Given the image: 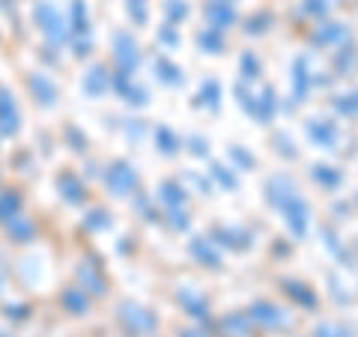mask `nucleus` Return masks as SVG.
I'll return each mask as SVG.
<instances>
[{
  "label": "nucleus",
  "mask_w": 358,
  "mask_h": 337,
  "mask_svg": "<svg viewBox=\"0 0 358 337\" xmlns=\"http://www.w3.org/2000/svg\"><path fill=\"white\" fill-rule=\"evenodd\" d=\"M33 21H36V27L42 30V36L48 39L51 48H60V45L72 42V27H69V18L54 3L48 0H39L36 9H33Z\"/></svg>",
  "instance_id": "1"
},
{
  "label": "nucleus",
  "mask_w": 358,
  "mask_h": 337,
  "mask_svg": "<svg viewBox=\"0 0 358 337\" xmlns=\"http://www.w3.org/2000/svg\"><path fill=\"white\" fill-rule=\"evenodd\" d=\"M117 320L122 325V331L129 337H152L159 331V320H155V313L147 310L138 301H122L117 308Z\"/></svg>",
  "instance_id": "2"
},
{
  "label": "nucleus",
  "mask_w": 358,
  "mask_h": 337,
  "mask_svg": "<svg viewBox=\"0 0 358 337\" xmlns=\"http://www.w3.org/2000/svg\"><path fill=\"white\" fill-rule=\"evenodd\" d=\"M105 185L114 197H134L138 194V173L129 162H110L105 167Z\"/></svg>",
  "instance_id": "3"
},
{
  "label": "nucleus",
  "mask_w": 358,
  "mask_h": 337,
  "mask_svg": "<svg viewBox=\"0 0 358 337\" xmlns=\"http://www.w3.org/2000/svg\"><path fill=\"white\" fill-rule=\"evenodd\" d=\"M138 63H141V48H138V42H134V36L129 30L114 33V66H117V72L134 75Z\"/></svg>",
  "instance_id": "4"
},
{
  "label": "nucleus",
  "mask_w": 358,
  "mask_h": 337,
  "mask_svg": "<svg viewBox=\"0 0 358 337\" xmlns=\"http://www.w3.org/2000/svg\"><path fill=\"white\" fill-rule=\"evenodd\" d=\"M78 284H81L93 299L108 293L105 272H102V266H99L96 260H81V266H78Z\"/></svg>",
  "instance_id": "5"
},
{
  "label": "nucleus",
  "mask_w": 358,
  "mask_h": 337,
  "mask_svg": "<svg viewBox=\"0 0 358 337\" xmlns=\"http://www.w3.org/2000/svg\"><path fill=\"white\" fill-rule=\"evenodd\" d=\"M90 305H93V296H90L81 284H69L60 293V308L69 313V317H87Z\"/></svg>",
  "instance_id": "6"
},
{
  "label": "nucleus",
  "mask_w": 358,
  "mask_h": 337,
  "mask_svg": "<svg viewBox=\"0 0 358 337\" xmlns=\"http://www.w3.org/2000/svg\"><path fill=\"white\" fill-rule=\"evenodd\" d=\"M57 191H60V197L66 200V203H72V206H81L87 200V185L75 171H63L57 176Z\"/></svg>",
  "instance_id": "7"
},
{
  "label": "nucleus",
  "mask_w": 358,
  "mask_h": 337,
  "mask_svg": "<svg viewBox=\"0 0 358 337\" xmlns=\"http://www.w3.org/2000/svg\"><path fill=\"white\" fill-rule=\"evenodd\" d=\"M110 81H114V72H108V66L102 63H96V66H90V72L84 75V93L90 99H99V96H105L108 89H110Z\"/></svg>",
  "instance_id": "8"
},
{
  "label": "nucleus",
  "mask_w": 358,
  "mask_h": 337,
  "mask_svg": "<svg viewBox=\"0 0 358 337\" xmlns=\"http://www.w3.org/2000/svg\"><path fill=\"white\" fill-rule=\"evenodd\" d=\"M3 233H6V239H9V242L27 245V242L36 239V224H33V218H27L24 212H21V215H15L9 224H3Z\"/></svg>",
  "instance_id": "9"
},
{
  "label": "nucleus",
  "mask_w": 358,
  "mask_h": 337,
  "mask_svg": "<svg viewBox=\"0 0 358 337\" xmlns=\"http://www.w3.org/2000/svg\"><path fill=\"white\" fill-rule=\"evenodd\" d=\"M27 87H30V93L39 99V105L51 108L54 102H57V84H54L48 75H42V72H33V75L27 78Z\"/></svg>",
  "instance_id": "10"
},
{
  "label": "nucleus",
  "mask_w": 358,
  "mask_h": 337,
  "mask_svg": "<svg viewBox=\"0 0 358 337\" xmlns=\"http://www.w3.org/2000/svg\"><path fill=\"white\" fill-rule=\"evenodd\" d=\"M18 131V108L15 99L6 87H0V134H15Z\"/></svg>",
  "instance_id": "11"
},
{
  "label": "nucleus",
  "mask_w": 358,
  "mask_h": 337,
  "mask_svg": "<svg viewBox=\"0 0 358 337\" xmlns=\"http://www.w3.org/2000/svg\"><path fill=\"white\" fill-rule=\"evenodd\" d=\"M21 206H24V197H21L18 188H3L0 191V227L9 224L15 215H21Z\"/></svg>",
  "instance_id": "12"
},
{
  "label": "nucleus",
  "mask_w": 358,
  "mask_h": 337,
  "mask_svg": "<svg viewBox=\"0 0 358 337\" xmlns=\"http://www.w3.org/2000/svg\"><path fill=\"white\" fill-rule=\"evenodd\" d=\"M176 301L185 308L188 317H194V320H206V317H209L206 299H203V296H197V293H192V289H179V293H176Z\"/></svg>",
  "instance_id": "13"
},
{
  "label": "nucleus",
  "mask_w": 358,
  "mask_h": 337,
  "mask_svg": "<svg viewBox=\"0 0 358 337\" xmlns=\"http://www.w3.org/2000/svg\"><path fill=\"white\" fill-rule=\"evenodd\" d=\"M69 27H72V39H84V36H90V15H87L84 0H72V9H69Z\"/></svg>",
  "instance_id": "14"
},
{
  "label": "nucleus",
  "mask_w": 358,
  "mask_h": 337,
  "mask_svg": "<svg viewBox=\"0 0 358 337\" xmlns=\"http://www.w3.org/2000/svg\"><path fill=\"white\" fill-rule=\"evenodd\" d=\"M206 18H209L212 30H224L233 21V9L224 3V0H212V3L206 6Z\"/></svg>",
  "instance_id": "15"
},
{
  "label": "nucleus",
  "mask_w": 358,
  "mask_h": 337,
  "mask_svg": "<svg viewBox=\"0 0 358 337\" xmlns=\"http://www.w3.org/2000/svg\"><path fill=\"white\" fill-rule=\"evenodd\" d=\"M159 200L167 206V209H179L185 203V191L179 182H173V179H164L162 188H159Z\"/></svg>",
  "instance_id": "16"
},
{
  "label": "nucleus",
  "mask_w": 358,
  "mask_h": 337,
  "mask_svg": "<svg viewBox=\"0 0 358 337\" xmlns=\"http://www.w3.org/2000/svg\"><path fill=\"white\" fill-rule=\"evenodd\" d=\"M152 69H155V75H159V81H164V84H179V81H182V72H179V66H173L167 57H155L152 60Z\"/></svg>",
  "instance_id": "17"
},
{
  "label": "nucleus",
  "mask_w": 358,
  "mask_h": 337,
  "mask_svg": "<svg viewBox=\"0 0 358 337\" xmlns=\"http://www.w3.org/2000/svg\"><path fill=\"white\" fill-rule=\"evenodd\" d=\"M155 147H159L164 155H173L179 150V138L167 126H159L155 129Z\"/></svg>",
  "instance_id": "18"
},
{
  "label": "nucleus",
  "mask_w": 358,
  "mask_h": 337,
  "mask_svg": "<svg viewBox=\"0 0 358 337\" xmlns=\"http://www.w3.org/2000/svg\"><path fill=\"white\" fill-rule=\"evenodd\" d=\"M110 224V215L105 209H90L87 212V218H84V230H90V233H96V230H105Z\"/></svg>",
  "instance_id": "19"
},
{
  "label": "nucleus",
  "mask_w": 358,
  "mask_h": 337,
  "mask_svg": "<svg viewBox=\"0 0 358 337\" xmlns=\"http://www.w3.org/2000/svg\"><path fill=\"white\" fill-rule=\"evenodd\" d=\"M129 3V15H131V21L138 27H143L147 24V18H150V6H147V0H126Z\"/></svg>",
  "instance_id": "20"
},
{
  "label": "nucleus",
  "mask_w": 358,
  "mask_h": 337,
  "mask_svg": "<svg viewBox=\"0 0 358 337\" xmlns=\"http://www.w3.org/2000/svg\"><path fill=\"white\" fill-rule=\"evenodd\" d=\"M192 254L197 257V260H206L209 266H218V257L212 254V248H209L206 239H194V242H192Z\"/></svg>",
  "instance_id": "21"
},
{
  "label": "nucleus",
  "mask_w": 358,
  "mask_h": 337,
  "mask_svg": "<svg viewBox=\"0 0 358 337\" xmlns=\"http://www.w3.org/2000/svg\"><path fill=\"white\" fill-rule=\"evenodd\" d=\"M164 13H167V24H176V21H182L188 15V6L182 0H171V3L164 6Z\"/></svg>",
  "instance_id": "22"
},
{
  "label": "nucleus",
  "mask_w": 358,
  "mask_h": 337,
  "mask_svg": "<svg viewBox=\"0 0 358 337\" xmlns=\"http://www.w3.org/2000/svg\"><path fill=\"white\" fill-rule=\"evenodd\" d=\"M197 42L203 45V48H209L212 54L221 51V36H218V30H203V33L197 36Z\"/></svg>",
  "instance_id": "23"
},
{
  "label": "nucleus",
  "mask_w": 358,
  "mask_h": 337,
  "mask_svg": "<svg viewBox=\"0 0 358 337\" xmlns=\"http://www.w3.org/2000/svg\"><path fill=\"white\" fill-rule=\"evenodd\" d=\"M134 206H138V209L143 212V218H147V221H159V215H155V209L150 206V197L134 194Z\"/></svg>",
  "instance_id": "24"
},
{
  "label": "nucleus",
  "mask_w": 358,
  "mask_h": 337,
  "mask_svg": "<svg viewBox=\"0 0 358 337\" xmlns=\"http://www.w3.org/2000/svg\"><path fill=\"white\" fill-rule=\"evenodd\" d=\"M27 313H30L27 305H6V317H9V320H15V322L27 320Z\"/></svg>",
  "instance_id": "25"
},
{
  "label": "nucleus",
  "mask_w": 358,
  "mask_h": 337,
  "mask_svg": "<svg viewBox=\"0 0 358 337\" xmlns=\"http://www.w3.org/2000/svg\"><path fill=\"white\" fill-rule=\"evenodd\" d=\"M66 138H69V141L75 143L72 150H78V152H81V150L87 147V138H81V134H78V129H75V126H66Z\"/></svg>",
  "instance_id": "26"
},
{
  "label": "nucleus",
  "mask_w": 358,
  "mask_h": 337,
  "mask_svg": "<svg viewBox=\"0 0 358 337\" xmlns=\"http://www.w3.org/2000/svg\"><path fill=\"white\" fill-rule=\"evenodd\" d=\"M159 42H162V45H176V42H179V36H176L173 24H164V27H162V33H159Z\"/></svg>",
  "instance_id": "27"
},
{
  "label": "nucleus",
  "mask_w": 358,
  "mask_h": 337,
  "mask_svg": "<svg viewBox=\"0 0 358 337\" xmlns=\"http://www.w3.org/2000/svg\"><path fill=\"white\" fill-rule=\"evenodd\" d=\"M167 212H171V224H173L176 230H185L188 227V218H185L182 209H167Z\"/></svg>",
  "instance_id": "28"
},
{
  "label": "nucleus",
  "mask_w": 358,
  "mask_h": 337,
  "mask_svg": "<svg viewBox=\"0 0 358 337\" xmlns=\"http://www.w3.org/2000/svg\"><path fill=\"white\" fill-rule=\"evenodd\" d=\"M176 337H209L206 331H200V329H179Z\"/></svg>",
  "instance_id": "29"
},
{
  "label": "nucleus",
  "mask_w": 358,
  "mask_h": 337,
  "mask_svg": "<svg viewBox=\"0 0 358 337\" xmlns=\"http://www.w3.org/2000/svg\"><path fill=\"white\" fill-rule=\"evenodd\" d=\"M6 275H9V272H6V266H3V263H0V293H3V284H6Z\"/></svg>",
  "instance_id": "30"
},
{
  "label": "nucleus",
  "mask_w": 358,
  "mask_h": 337,
  "mask_svg": "<svg viewBox=\"0 0 358 337\" xmlns=\"http://www.w3.org/2000/svg\"><path fill=\"white\" fill-rule=\"evenodd\" d=\"M0 337H9V334H6V331H0Z\"/></svg>",
  "instance_id": "31"
}]
</instances>
